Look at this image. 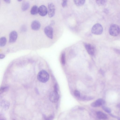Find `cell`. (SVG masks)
I'll return each mask as SVG.
<instances>
[{
    "label": "cell",
    "instance_id": "6da1fadb",
    "mask_svg": "<svg viewBox=\"0 0 120 120\" xmlns=\"http://www.w3.org/2000/svg\"><path fill=\"white\" fill-rule=\"evenodd\" d=\"M37 78L40 82L42 83H45L49 79V75L46 71L41 70L39 71L38 74Z\"/></svg>",
    "mask_w": 120,
    "mask_h": 120
},
{
    "label": "cell",
    "instance_id": "7a4b0ae2",
    "mask_svg": "<svg viewBox=\"0 0 120 120\" xmlns=\"http://www.w3.org/2000/svg\"><path fill=\"white\" fill-rule=\"evenodd\" d=\"M110 34L113 36L118 35L120 32V29L119 26L116 24H113L110 27L109 30Z\"/></svg>",
    "mask_w": 120,
    "mask_h": 120
},
{
    "label": "cell",
    "instance_id": "3957f363",
    "mask_svg": "<svg viewBox=\"0 0 120 120\" xmlns=\"http://www.w3.org/2000/svg\"><path fill=\"white\" fill-rule=\"evenodd\" d=\"M103 28L100 24L97 23L94 25L92 29V32L94 34L97 35L101 34L103 32Z\"/></svg>",
    "mask_w": 120,
    "mask_h": 120
},
{
    "label": "cell",
    "instance_id": "277c9868",
    "mask_svg": "<svg viewBox=\"0 0 120 120\" xmlns=\"http://www.w3.org/2000/svg\"><path fill=\"white\" fill-rule=\"evenodd\" d=\"M59 96L58 92L54 91L51 92L49 96V99L52 102H56L59 100Z\"/></svg>",
    "mask_w": 120,
    "mask_h": 120
},
{
    "label": "cell",
    "instance_id": "5b68a950",
    "mask_svg": "<svg viewBox=\"0 0 120 120\" xmlns=\"http://www.w3.org/2000/svg\"><path fill=\"white\" fill-rule=\"evenodd\" d=\"M48 16L51 18L54 15L55 12V8L54 4L52 3H49L48 4Z\"/></svg>",
    "mask_w": 120,
    "mask_h": 120
},
{
    "label": "cell",
    "instance_id": "8992f818",
    "mask_svg": "<svg viewBox=\"0 0 120 120\" xmlns=\"http://www.w3.org/2000/svg\"><path fill=\"white\" fill-rule=\"evenodd\" d=\"M44 32L48 37L51 39H52L53 30L51 26H46L44 28Z\"/></svg>",
    "mask_w": 120,
    "mask_h": 120
},
{
    "label": "cell",
    "instance_id": "52a82bcc",
    "mask_svg": "<svg viewBox=\"0 0 120 120\" xmlns=\"http://www.w3.org/2000/svg\"><path fill=\"white\" fill-rule=\"evenodd\" d=\"M84 46L88 53L90 55H93L94 52V46L91 44L86 43H84Z\"/></svg>",
    "mask_w": 120,
    "mask_h": 120
},
{
    "label": "cell",
    "instance_id": "ba28073f",
    "mask_svg": "<svg viewBox=\"0 0 120 120\" xmlns=\"http://www.w3.org/2000/svg\"><path fill=\"white\" fill-rule=\"evenodd\" d=\"M48 12L47 8L44 5H41L38 8V13L41 16H45L47 15Z\"/></svg>",
    "mask_w": 120,
    "mask_h": 120
},
{
    "label": "cell",
    "instance_id": "9c48e42d",
    "mask_svg": "<svg viewBox=\"0 0 120 120\" xmlns=\"http://www.w3.org/2000/svg\"><path fill=\"white\" fill-rule=\"evenodd\" d=\"M18 36L17 33L15 31L11 32L9 35V42L13 43L15 42L17 39Z\"/></svg>",
    "mask_w": 120,
    "mask_h": 120
},
{
    "label": "cell",
    "instance_id": "30bf717a",
    "mask_svg": "<svg viewBox=\"0 0 120 120\" xmlns=\"http://www.w3.org/2000/svg\"><path fill=\"white\" fill-rule=\"evenodd\" d=\"M105 103V101L103 99H99L92 103L91 105L93 107H97L104 105Z\"/></svg>",
    "mask_w": 120,
    "mask_h": 120
},
{
    "label": "cell",
    "instance_id": "8fae6325",
    "mask_svg": "<svg viewBox=\"0 0 120 120\" xmlns=\"http://www.w3.org/2000/svg\"><path fill=\"white\" fill-rule=\"evenodd\" d=\"M41 24L40 22L37 20L33 21L31 25V29L34 30H39L41 27Z\"/></svg>",
    "mask_w": 120,
    "mask_h": 120
},
{
    "label": "cell",
    "instance_id": "7c38bea8",
    "mask_svg": "<svg viewBox=\"0 0 120 120\" xmlns=\"http://www.w3.org/2000/svg\"><path fill=\"white\" fill-rule=\"evenodd\" d=\"M96 115L97 117L99 119L105 120L108 118L106 114L100 111L97 112L96 113Z\"/></svg>",
    "mask_w": 120,
    "mask_h": 120
},
{
    "label": "cell",
    "instance_id": "4fadbf2b",
    "mask_svg": "<svg viewBox=\"0 0 120 120\" xmlns=\"http://www.w3.org/2000/svg\"><path fill=\"white\" fill-rule=\"evenodd\" d=\"M38 8L36 5L33 6L31 8L30 13L31 15H35L37 14L38 13Z\"/></svg>",
    "mask_w": 120,
    "mask_h": 120
},
{
    "label": "cell",
    "instance_id": "5bb4252c",
    "mask_svg": "<svg viewBox=\"0 0 120 120\" xmlns=\"http://www.w3.org/2000/svg\"><path fill=\"white\" fill-rule=\"evenodd\" d=\"M30 4L28 2L26 1L23 2L22 5V10L23 11H25L27 10Z\"/></svg>",
    "mask_w": 120,
    "mask_h": 120
},
{
    "label": "cell",
    "instance_id": "9a60e30c",
    "mask_svg": "<svg viewBox=\"0 0 120 120\" xmlns=\"http://www.w3.org/2000/svg\"><path fill=\"white\" fill-rule=\"evenodd\" d=\"M75 4L77 6H81L85 4V0H74Z\"/></svg>",
    "mask_w": 120,
    "mask_h": 120
},
{
    "label": "cell",
    "instance_id": "2e32d148",
    "mask_svg": "<svg viewBox=\"0 0 120 120\" xmlns=\"http://www.w3.org/2000/svg\"><path fill=\"white\" fill-rule=\"evenodd\" d=\"M7 42V39L6 38L4 37H1L0 39V47H3L5 46Z\"/></svg>",
    "mask_w": 120,
    "mask_h": 120
},
{
    "label": "cell",
    "instance_id": "e0dca14e",
    "mask_svg": "<svg viewBox=\"0 0 120 120\" xmlns=\"http://www.w3.org/2000/svg\"><path fill=\"white\" fill-rule=\"evenodd\" d=\"M61 62L63 65H64L65 62V54L64 52L62 53L61 57Z\"/></svg>",
    "mask_w": 120,
    "mask_h": 120
},
{
    "label": "cell",
    "instance_id": "ac0fdd59",
    "mask_svg": "<svg viewBox=\"0 0 120 120\" xmlns=\"http://www.w3.org/2000/svg\"><path fill=\"white\" fill-rule=\"evenodd\" d=\"M97 4L98 5L102 6L105 3V0H96Z\"/></svg>",
    "mask_w": 120,
    "mask_h": 120
},
{
    "label": "cell",
    "instance_id": "d6986e66",
    "mask_svg": "<svg viewBox=\"0 0 120 120\" xmlns=\"http://www.w3.org/2000/svg\"><path fill=\"white\" fill-rule=\"evenodd\" d=\"M102 108L104 110L108 113H110L111 112V110L109 108L104 106L103 105H102Z\"/></svg>",
    "mask_w": 120,
    "mask_h": 120
},
{
    "label": "cell",
    "instance_id": "ffe728a7",
    "mask_svg": "<svg viewBox=\"0 0 120 120\" xmlns=\"http://www.w3.org/2000/svg\"><path fill=\"white\" fill-rule=\"evenodd\" d=\"M68 0H62V5L64 8L66 7L67 5V2Z\"/></svg>",
    "mask_w": 120,
    "mask_h": 120
},
{
    "label": "cell",
    "instance_id": "44dd1931",
    "mask_svg": "<svg viewBox=\"0 0 120 120\" xmlns=\"http://www.w3.org/2000/svg\"><path fill=\"white\" fill-rule=\"evenodd\" d=\"M74 95L77 97H79L80 96V93L79 91L77 90L74 91Z\"/></svg>",
    "mask_w": 120,
    "mask_h": 120
},
{
    "label": "cell",
    "instance_id": "7402d4cb",
    "mask_svg": "<svg viewBox=\"0 0 120 120\" xmlns=\"http://www.w3.org/2000/svg\"><path fill=\"white\" fill-rule=\"evenodd\" d=\"M8 88L7 87H1L0 90V94H1L4 92L7 91L8 90Z\"/></svg>",
    "mask_w": 120,
    "mask_h": 120
},
{
    "label": "cell",
    "instance_id": "603a6c76",
    "mask_svg": "<svg viewBox=\"0 0 120 120\" xmlns=\"http://www.w3.org/2000/svg\"><path fill=\"white\" fill-rule=\"evenodd\" d=\"M2 106L5 108L6 107H8L9 105L7 101H4L2 103Z\"/></svg>",
    "mask_w": 120,
    "mask_h": 120
},
{
    "label": "cell",
    "instance_id": "cb8c5ba5",
    "mask_svg": "<svg viewBox=\"0 0 120 120\" xmlns=\"http://www.w3.org/2000/svg\"><path fill=\"white\" fill-rule=\"evenodd\" d=\"M54 90L58 92L59 90V87L58 86L57 84L56 83L55 84L54 86Z\"/></svg>",
    "mask_w": 120,
    "mask_h": 120
},
{
    "label": "cell",
    "instance_id": "d4e9b609",
    "mask_svg": "<svg viewBox=\"0 0 120 120\" xmlns=\"http://www.w3.org/2000/svg\"><path fill=\"white\" fill-rule=\"evenodd\" d=\"M5 57V55L3 54H0V59H2L4 58Z\"/></svg>",
    "mask_w": 120,
    "mask_h": 120
},
{
    "label": "cell",
    "instance_id": "484cf974",
    "mask_svg": "<svg viewBox=\"0 0 120 120\" xmlns=\"http://www.w3.org/2000/svg\"><path fill=\"white\" fill-rule=\"evenodd\" d=\"M4 0L7 4H9L11 2V0Z\"/></svg>",
    "mask_w": 120,
    "mask_h": 120
},
{
    "label": "cell",
    "instance_id": "4316f807",
    "mask_svg": "<svg viewBox=\"0 0 120 120\" xmlns=\"http://www.w3.org/2000/svg\"><path fill=\"white\" fill-rule=\"evenodd\" d=\"M54 24V22L53 21H52L51 22V25H53Z\"/></svg>",
    "mask_w": 120,
    "mask_h": 120
},
{
    "label": "cell",
    "instance_id": "83f0119b",
    "mask_svg": "<svg viewBox=\"0 0 120 120\" xmlns=\"http://www.w3.org/2000/svg\"><path fill=\"white\" fill-rule=\"evenodd\" d=\"M18 1L20 2L22 1V0H17Z\"/></svg>",
    "mask_w": 120,
    "mask_h": 120
}]
</instances>
